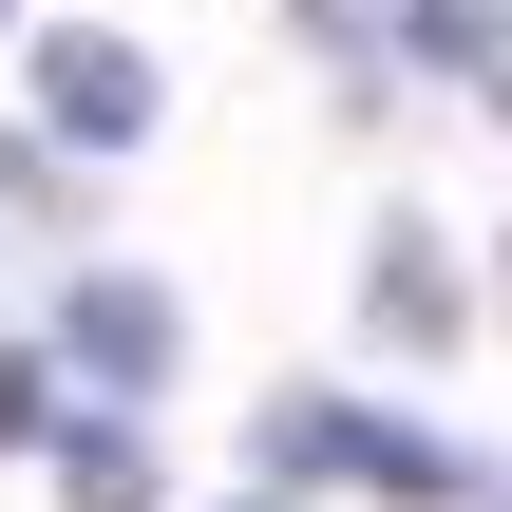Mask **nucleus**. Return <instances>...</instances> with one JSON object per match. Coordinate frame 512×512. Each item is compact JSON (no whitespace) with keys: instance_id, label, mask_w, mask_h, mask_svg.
<instances>
[{"instance_id":"1","label":"nucleus","mask_w":512,"mask_h":512,"mask_svg":"<svg viewBox=\"0 0 512 512\" xmlns=\"http://www.w3.org/2000/svg\"><path fill=\"white\" fill-rule=\"evenodd\" d=\"M247 456H266L285 494H323V475H342V494H399V512H512L494 456H456V437H437V418H399V399H323V380H304V399H266V437H247Z\"/></svg>"},{"instance_id":"2","label":"nucleus","mask_w":512,"mask_h":512,"mask_svg":"<svg viewBox=\"0 0 512 512\" xmlns=\"http://www.w3.org/2000/svg\"><path fill=\"white\" fill-rule=\"evenodd\" d=\"M38 133H57V152H133V133H152V57L95 38V19H57V38H38Z\"/></svg>"},{"instance_id":"3","label":"nucleus","mask_w":512,"mask_h":512,"mask_svg":"<svg viewBox=\"0 0 512 512\" xmlns=\"http://www.w3.org/2000/svg\"><path fill=\"white\" fill-rule=\"evenodd\" d=\"M171 342H190V323H171L133 266H114V285H57V361H76L95 399H152V380H171Z\"/></svg>"},{"instance_id":"4","label":"nucleus","mask_w":512,"mask_h":512,"mask_svg":"<svg viewBox=\"0 0 512 512\" xmlns=\"http://www.w3.org/2000/svg\"><path fill=\"white\" fill-rule=\"evenodd\" d=\"M380 323H399V342H437V323H456V285H437V247H418V228H380Z\"/></svg>"},{"instance_id":"5","label":"nucleus","mask_w":512,"mask_h":512,"mask_svg":"<svg viewBox=\"0 0 512 512\" xmlns=\"http://www.w3.org/2000/svg\"><path fill=\"white\" fill-rule=\"evenodd\" d=\"M399 38H418V57H437V76H512V19H475V0H418V19H399Z\"/></svg>"},{"instance_id":"6","label":"nucleus","mask_w":512,"mask_h":512,"mask_svg":"<svg viewBox=\"0 0 512 512\" xmlns=\"http://www.w3.org/2000/svg\"><path fill=\"white\" fill-rule=\"evenodd\" d=\"M38 437H57V380H38V361H0V456H38Z\"/></svg>"},{"instance_id":"7","label":"nucleus","mask_w":512,"mask_h":512,"mask_svg":"<svg viewBox=\"0 0 512 512\" xmlns=\"http://www.w3.org/2000/svg\"><path fill=\"white\" fill-rule=\"evenodd\" d=\"M266 512H304V494H266Z\"/></svg>"}]
</instances>
